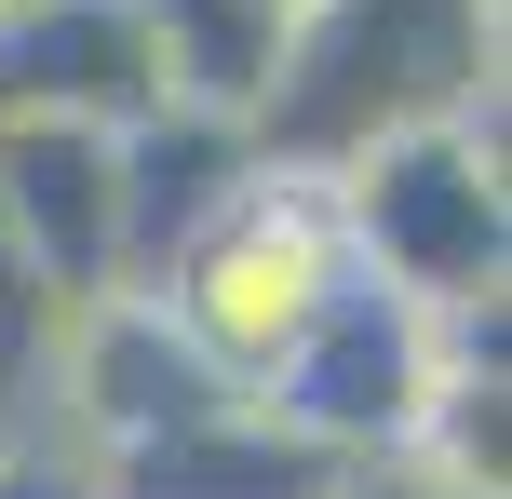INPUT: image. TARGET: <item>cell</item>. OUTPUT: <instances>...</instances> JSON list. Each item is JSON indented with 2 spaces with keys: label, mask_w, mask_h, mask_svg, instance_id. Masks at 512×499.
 I'll return each mask as SVG.
<instances>
[{
  "label": "cell",
  "mask_w": 512,
  "mask_h": 499,
  "mask_svg": "<svg viewBox=\"0 0 512 499\" xmlns=\"http://www.w3.org/2000/svg\"><path fill=\"white\" fill-rule=\"evenodd\" d=\"M337 230H351V270L405 311L459 324L499 311L512 284V203H499V108H432V122H391L337 162Z\"/></svg>",
  "instance_id": "cell-1"
},
{
  "label": "cell",
  "mask_w": 512,
  "mask_h": 499,
  "mask_svg": "<svg viewBox=\"0 0 512 499\" xmlns=\"http://www.w3.org/2000/svg\"><path fill=\"white\" fill-rule=\"evenodd\" d=\"M351 284H364V270H351V230H337V189L297 176V162H256L230 203H216L203 230L162 257L149 311L176 324V338L203 351L230 392H256V378H270Z\"/></svg>",
  "instance_id": "cell-2"
},
{
  "label": "cell",
  "mask_w": 512,
  "mask_h": 499,
  "mask_svg": "<svg viewBox=\"0 0 512 499\" xmlns=\"http://www.w3.org/2000/svg\"><path fill=\"white\" fill-rule=\"evenodd\" d=\"M445 378H459V365H445V324L405 311V297H378V284H351L243 405L270 432H297L310 459H337V473H378V459H405L418 405H432Z\"/></svg>",
  "instance_id": "cell-3"
},
{
  "label": "cell",
  "mask_w": 512,
  "mask_h": 499,
  "mask_svg": "<svg viewBox=\"0 0 512 499\" xmlns=\"http://www.w3.org/2000/svg\"><path fill=\"white\" fill-rule=\"evenodd\" d=\"M41 392L68 405V446L95 459V473H108V459H149V446H176V432H203V419L243 405L230 378L149 311V297H95V311H68Z\"/></svg>",
  "instance_id": "cell-4"
},
{
  "label": "cell",
  "mask_w": 512,
  "mask_h": 499,
  "mask_svg": "<svg viewBox=\"0 0 512 499\" xmlns=\"http://www.w3.org/2000/svg\"><path fill=\"white\" fill-rule=\"evenodd\" d=\"M0 243L68 311L122 297V135L108 122H0Z\"/></svg>",
  "instance_id": "cell-5"
},
{
  "label": "cell",
  "mask_w": 512,
  "mask_h": 499,
  "mask_svg": "<svg viewBox=\"0 0 512 499\" xmlns=\"http://www.w3.org/2000/svg\"><path fill=\"white\" fill-rule=\"evenodd\" d=\"M256 176V135L243 122H189V108H149V122L122 135V297L162 284V257H176L189 230H203L216 203Z\"/></svg>",
  "instance_id": "cell-6"
},
{
  "label": "cell",
  "mask_w": 512,
  "mask_h": 499,
  "mask_svg": "<svg viewBox=\"0 0 512 499\" xmlns=\"http://www.w3.org/2000/svg\"><path fill=\"white\" fill-rule=\"evenodd\" d=\"M122 14H135V41H149V68H162V108L256 135V108H270V81H283V41H297L270 0H122Z\"/></svg>",
  "instance_id": "cell-7"
},
{
  "label": "cell",
  "mask_w": 512,
  "mask_h": 499,
  "mask_svg": "<svg viewBox=\"0 0 512 499\" xmlns=\"http://www.w3.org/2000/svg\"><path fill=\"white\" fill-rule=\"evenodd\" d=\"M95 486H108V499H337L351 473L310 459L297 432H270L256 405H230V419L176 432V446H149V459H108Z\"/></svg>",
  "instance_id": "cell-8"
},
{
  "label": "cell",
  "mask_w": 512,
  "mask_h": 499,
  "mask_svg": "<svg viewBox=\"0 0 512 499\" xmlns=\"http://www.w3.org/2000/svg\"><path fill=\"white\" fill-rule=\"evenodd\" d=\"M0 499H108V486H95V459H81V446L54 459L41 432H0Z\"/></svg>",
  "instance_id": "cell-9"
},
{
  "label": "cell",
  "mask_w": 512,
  "mask_h": 499,
  "mask_svg": "<svg viewBox=\"0 0 512 499\" xmlns=\"http://www.w3.org/2000/svg\"><path fill=\"white\" fill-rule=\"evenodd\" d=\"M337 499H432V486H418V473H391V459H378V473H351Z\"/></svg>",
  "instance_id": "cell-10"
}]
</instances>
